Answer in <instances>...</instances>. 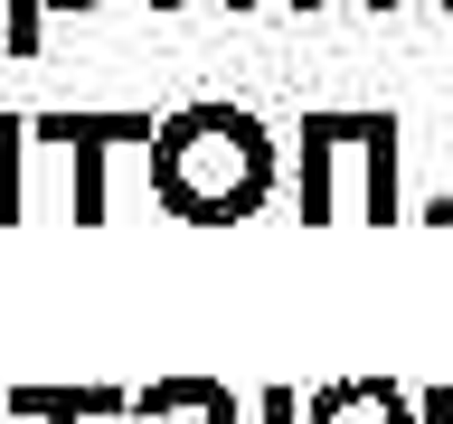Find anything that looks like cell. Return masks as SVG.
Here are the masks:
<instances>
[{
    "label": "cell",
    "mask_w": 453,
    "mask_h": 424,
    "mask_svg": "<svg viewBox=\"0 0 453 424\" xmlns=\"http://www.w3.org/2000/svg\"><path fill=\"white\" fill-rule=\"evenodd\" d=\"M28 132L38 141H57L66 161H76V226H104L113 208H104V161L123 151V141H142L151 151V113H85V104H57V113H28Z\"/></svg>",
    "instance_id": "cell-3"
},
{
    "label": "cell",
    "mask_w": 453,
    "mask_h": 424,
    "mask_svg": "<svg viewBox=\"0 0 453 424\" xmlns=\"http://www.w3.org/2000/svg\"><path fill=\"white\" fill-rule=\"evenodd\" d=\"M303 424H425V396L396 377H331L303 396Z\"/></svg>",
    "instance_id": "cell-4"
},
{
    "label": "cell",
    "mask_w": 453,
    "mask_h": 424,
    "mask_svg": "<svg viewBox=\"0 0 453 424\" xmlns=\"http://www.w3.org/2000/svg\"><path fill=\"white\" fill-rule=\"evenodd\" d=\"M434 10H453V0H434Z\"/></svg>",
    "instance_id": "cell-15"
},
{
    "label": "cell",
    "mask_w": 453,
    "mask_h": 424,
    "mask_svg": "<svg viewBox=\"0 0 453 424\" xmlns=\"http://www.w3.org/2000/svg\"><path fill=\"white\" fill-rule=\"evenodd\" d=\"M218 405H236L218 377H151L133 396V424H189V415H218Z\"/></svg>",
    "instance_id": "cell-6"
},
{
    "label": "cell",
    "mask_w": 453,
    "mask_h": 424,
    "mask_svg": "<svg viewBox=\"0 0 453 424\" xmlns=\"http://www.w3.org/2000/svg\"><path fill=\"white\" fill-rule=\"evenodd\" d=\"M293 10H303V19H311V10H331V0H293ZM368 10H378V19H388V10H396V0H368Z\"/></svg>",
    "instance_id": "cell-12"
},
{
    "label": "cell",
    "mask_w": 453,
    "mask_h": 424,
    "mask_svg": "<svg viewBox=\"0 0 453 424\" xmlns=\"http://www.w3.org/2000/svg\"><path fill=\"white\" fill-rule=\"evenodd\" d=\"M28 113H0V226H19L28 217V189H19V161H28Z\"/></svg>",
    "instance_id": "cell-8"
},
{
    "label": "cell",
    "mask_w": 453,
    "mask_h": 424,
    "mask_svg": "<svg viewBox=\"0 0 453 424\" xmlns=\"http://www.w3.org/2000/svg\"><path fill=\"white\" fill-rule=\"evenodd\" d=\"M416 217H434V226H453V179H444V198H434V208H416Z\"/></svg>",
    "instance_id": "cell-11"
},
{
    "label": "cell",
    "mask_w": 453,
    "mask_h": 424,
    "mask_svg": "<svg viewBox=\"0 0 453 424\" xmlns=\"http://www.w3.org/2000/svg\"><path fill=\"white\" fill-rule=\"evenodd\" d=\"M151 198H161V217L180 226H246L265 198H274V132L255 123L246 104H180L161 113V132H151Z\"/></svg>",
    "instance_id": "cell-1"
},
{
    "label": "cell",
    "mask_w": 453,
    "mask_h": 424,
    "mask_svg": "<svg viewBox=\"0 0 453 424\" xmlns=\"http://www.w3.org/2000/svg\"><path fill=\"white\" fill-rule=\"evenodd\" d=\"M76 10H104V0H0V48H10V57H38V28H48V19H76Z\"/></svg>",
    "instance_id": "cell-7"
},
{
    "label": "cell",
    "mask_w": 453,
    "mask_h": 424,
    "mask_svg": "<svg viewBox=\"0 0 453 424\" xmlns=\"http://www.w3.org/2000/svg\"><path fill=\"white\" fill-rule=\"evenodd\" d=\"M189 424H246V405H218V415H189Z\"/></svg>",
    "instance_id": "cell-13"
},
{
    "label": "cell",
    "mask_w": 453,
    "mask_h": 424,
    "mask_svg": "<svg viewBox=\"0 0 453 424\" xmlns=\"http://www.w3.org/2000/svg\"><path fill=\"white\" fill-rule=\"evenodd\" d=\"M151 10H180V0H151ZM226 10H255V0H226Z\"/></svg>",
    "instance_id": "cell-14"
},
{
    "label": "cell",
    "mask_w": 453,
    "mask_h": 424,
    "mask_svg": "<svg viewBox=\"0 0 453 424\" xmlns=\"http://www.w3.org/2000/svg\"><path fill=\"white\" fill-rule=\"evenodd\" d=\"M10 405V424H104V415H133V396L123 387H10L0 396Z\"/></svg>",
    "instance_id": "cell-5"
},
{
    "label": "cell",
    "mask_w": 453,
    "mask_h": 424,
    "mask_svg": "<svg viewBox=\"0 0 453 424\" xmlns=\"http://www.w3.org/2000/svg\"><path fill=\"white\" fill-rule=\"evenodd\" d=\"M255 424H303V396H293V387H265V396H255Z\"/></svg>",
    "instance_id": "cell-9"
},
{
    "label": "cell",
    "mask_w": 453,
    "mask_h": 424,
    "mask_svg": "<svg viewBox=\"0 0 453 424\" xmlns=\"http://www.w3.org/2000/svg\"><path fill=\"white\" fill-rule=\"evenodd\" d=\"M425 396V424H453V387H416Z\"/></svg>",
    "instance_id": "cell-10"
},
{
    "label": "cell",
    "mask_w": 453,
    "mask_h": 424,
    "mask_svg": "<svg viewBox=\"0 0 453 424\" xmlns=\"http://www.w3.org/2000/svg\"><path fill=\"white\" fill-rule=\"evenodd\" d=\"M340 170H359V217L396 226V113L388 104H349V113H303V226L340 217Z\"/></svg>",
    "instance_id": "cell-2"
}]
</instances>
